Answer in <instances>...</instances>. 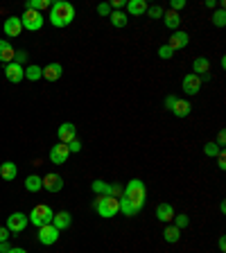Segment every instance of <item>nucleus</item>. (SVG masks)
<instances>
[{
	"label": "nucleus",
	"mask_w": 226,
	"mask_h": 253,
	"mask_svg": "<svg viewBox=\"0 0 226 253\" xmlns=\"http://www.w3.org/2000/svg\"><path fill=\"white\" fill-rule=\"evenodd\" d=\"M75 21V7L66 0H55L50 5V25L52 28H68Z\"/></svg>",
	"instance_id": "nucleus-1"
},
{
	"label": "nucleus",
	"mask_w": 226,
	"mask_h": 253,
	"mask_svg": "<svg viewBox=\"0 0 226 253\" xmlns=\"http://www.w3.org/2000/svg\"><path fill=\"white\" fill-rule=\"evenodd\" d=\"M127 201H131L138 210L145 208V201H147V186L145 181L141 179H131L127 186H124V195H122Z\"/></svg>",
	"instance_id": "nucleus-2"
},
{
	"label": "nucleus",
	"mask_w": 226,
	"mask_h": 253,
	"mask_svg": "<svg viewBox=\"0 0 226 253\" xmlns=\"http://www.w3.org/2000/svg\"><path fill=\"white\" fill-rule=\"evenodd\" d=\"M93 210H95L100 217H104V220H111V217H115V215L120 213V199L97 197L95 201H93Z\"/></svg>",
	"instance_id": "nucleus-3"
},
{
	"label": "nucleus",
	"mask_w": 226,
	"mask_h": 253,
	"mask_svg": "<svg viewBox=\"0 0 226 253\" xmlns=\"http://www.w3.org/2000/svg\"><path fill=\"white\" fill-rule=\"evenodd\" d=\"M52 217H55V210L48 206V203H36L32 208V213L28 215V220L32 222V226L41 228L45 224H52Z\"/></svg>",
	"instance_id": "nucleus-4"
},
{
	"label": "nucleus",
	"mask_w": 226,
	"mask_h": 253,
	"mask_svg": "<svg viewBox=\"0 0 226 253\" xmlns=\"http://www.w3.org/2000/svg\"><path fill=\"white\" fill-rule=\"evenodd\" d=\"M165 109H168L172 115H176V118H188V115L192 113L190 100H181V97H176V95L165 97Z\"/></svg>",
	"instance_id": "nucleus-5"
},
{
	"label": "nucleus",
	"mask_w": 226,
	"mask_h": 253,
	"mask_svg": "<svg viewBox=\"0 0 226 253\" xmlns=\"http://www.w3.org/2000/svg\"><path fill=\"white\" fill-rule=\"evenodd\" d=\"M18 18H21L23 29H28V32H39L45 23L43 14H41V11H32V9H25V14Z\"/></svg>",
	"instance_id": "nucleus-6"
},
{
	"label": "nucleus",
	"mask_w": 226,
	"mask_h": 253,
	"mask_svg": "<svg viewBox=\"0 0 226 253\" xmlns=\"http://www.w3.org/2000/svg\"><path fill=\"white\" fill-rule=\"evenodd\" d=\"M28 224H29V220H28V215L25 213H11L9 217H7V231L9 233H23L25 228H28Z\"/></svg>",
	"instance_id": "nucleus-7"
},
{
	"label": "nucleus",
	"mask_w": 226,
	"mask_h": 253,
	"mask_svg": "<svg viewBox=\"0 0 226 253\" xmlns=\"http://www.w3.org/2000/svg\"><path fill=\"white\" fill-rule=\"evenodd\" d=\"M181 90L186 93L188 97H192V95H197L199 90H201V79L197 77V75H192V73H188L186 77H183V82H181Z\"/></svg>",
	"instance_id": "nucleus-8"
},
{
	"label": "nucleus",
	"mask_w": 226,
	"mask_h": 253,
	"mask_svg": "<svg viewBox=\"0 0 226 253\" xmlns=\"http://www.w3.org/2000/svg\"><path fill=\"white\" fill-rule=\"evenodd\" d=\"M59 233L61 231H56L52 224H45L39 228V242L43 244V247H50V244H55L56 240H59Z\"/></svg>",
	"instance_id": "nucleus-9"
},
{
	"label": "nucleus",
	"mask_w": 226,
	"mask_h": 253,
	"mask_svg": "<svg viewBox=\"0 0 226 253\" xmlns=\"http://www.w3.org/2000/svg\"><path fill=\"white\" fill-rule=\"evenodd\" d=\"M56 138H59V142H63V145L73 142L75 138H77V127H75L73 122L59 124V129H56Z\"/></svg>",
	"instance_id": "nucleus-10"
},
{
	"label": "nucleus",
	"mask_w": 226,
	"mask_h": 253,
	"mask_svg": "<svg viewBox=\"0 0 226 253\" xmlns=\"http://www.w3.org/2000/svg\"><path fill=\"white\" fill-rule=\"evenodd\" d=\"M68 156H70V149H68V145H63V142H59V145H52V147H50V161H52L55 165L68 163Z\"/></svg>",
	"instance_id": "nucleus-11"
},
{
	"label": "nucleus",
	"mask_w": 226,
	"mask_h": 253,
	"mask_svg": "<svg viewBox=\"0 0 226 253\" xmlns=\"http://www.w3.org/2000/svg\"><path fill=\"white\" fill-rule=\"evenodd\" d=\"M5 77L7 82H11V84H21L23 79H25V66H18V63H7L5 66Z\"/></svg>",
	"instance_id": "nucleus-12"
},
{
	"label": "nucleus",
	"mask_w": 226,
	"mask_h": 253,
	"mask_svg": "<svg viewBox=\"0 0 226 253\" xmlns=\"http://www.w3.org/2000/svg\"><path fill=\"white\" fill-rule=\"evenodd\" d=\"M188 43H190V34L183 32V29H176V32H172V36H170V41H168V45L174 52L176 50H183Z\"/></svg>",
	"instance_id": "nucleus-13"
},
{
	"label": "nucleus",
	"mask_w": 226,
	"mask_h": 253,
	"mask_svg": "<svg viewBox=\"0 0 226 253\" xmlns=\"http://www.w3.org/2000/svg\"><path fill=\"white\" fill-rule=\"evenodd\" d=\"M43 190H48V192H61V190H63V179H61V174H56V172L45 174V176H43Z\"/></svg>",
	"instance_id": "nucleus-14"
},
{
	"label": "nucleus",
	"mask_w": 226,
	"mask_h": 253,
	"mask_svg": "<svg viewBox=\"0 0 226 253\" xmlns=\"http://www.w3.org/2000/svg\"><path fill=\"white\" fill-rule=\"evenodd\" d=\"M70 224H73V215L68 213V210L55 213V217H52V226H55L56 231H66V228H70Z\"/></svg>",
	"instance_id": "nucleus-15"
},
{
	"label": "nucleus",
	"mask_w": 226,
	"mask_h": 253,
	"mask_svg": "<svg viewBox=\"0 0 226 253\" xmlns=\"http://www.w3.org/2000/svg\"><path fill=\"white\" fill-rule=\"evenodd\" d=\"M174 208H172V203H158L156 206V220L163 222V224H170V222L174 220Z\"/></svg>",
	"instance_id": "nucleus-16"
},
{
	"label": "nucleus",
	"mask_w": 226,
	"mask_h": 253,
	"mask_svg": "<svg viewBox=\"0 0 226 253\" xmlns=\"http://www.w3.org/2000/svg\"><path fill=\"white\" fill-rule=\"evenodd\" d=\"M127 14H129V16H145L147 14V0H129V2H127Z\"/></svg>",
	"instance_id": "nucleus-17"
},
{
	"label": "nucleus",
	"mask_w": 226,
	"mask_h": 253,
	"mask_svg": "<svg viewBox=\"0 0 226 253\" xmlns=\"http://www.w3.org/2000/svg\"><path fill=\"white\" fill-rule=\"evenodd\" d=\"M2 32H5L7 36H18V34L23 32L21 18H18V16H9L5 21V25H2Z\"/></svg>",
	"instance_id": "nucleus-18"
},
{
	"label": "nucleus",
	"mask_w": 226,
	"mask_h": 253,
	"mask_svg": "<svg viewBox=\"0 0 226 253\" xmlns=\"http://www.w3.org/2000/svg\"><path fill=\"white\" fill-rule=\"evenodd\" d=\"M61 75H63V66L59 61L48 63V66L43 68V79H48V82H56Z\"/></svg>",
	"instance_id": "nucleus-19"
},
{
	"label": "nucleus",
	"mask_w": 226,
	"mask_h": 253,
	"mask_svg": "<svg viewBox=\"0 0 226 253\" xmlns=\"http://www.w3.org/2000/svg\"><path fill=\"white\" fill-rule=\"evenodd\" d=\"M90 190L95 192L97 197H111V183H109V181L95 179L93 183H90Z\"/></svg>",
	"instance_id": "nucleus-20"
},
{
	"label": "nucleus",
	"mask_w": 226,
	"mask_h": 253,
	"mask_svg": "<svg viewBox=\"0 0 226 253\" xmlns=\"http://www.w3.org/2000/svg\"><path fill=\"white\" fill-rule=\"evenodd\" d=\"M14 45L9 43V41H5V39H0V61L2 63H11L14 61Z\"/></svg>",
	"instance_id": "nucleus-21"
},
{
	"label": "nucleus",
	"mask_w": 226,
	"mask_h": 253,
	"mask_svg": "<svg viewBox=\"0 0 226 253\" xmlns=\"http://www.w3.org/2000/svg\"><path fill=\"white\" fill-rule=\"evenodd\" d=\"M206 73H210V61L206 56H197V59L192 61V75L201 77V75H206Z\"/></svg>",
	"instance_id": "nucleus-22"
},
{
	"label": "nucleus",
	"mask_w": 226,
	"mask_h": 253,
	"mask_svg": "<svg viewBox=\"0 0 226 253\" xmlns=\"http://www.w3.org/2000/svg\"><path fill=\"white\" fill-rule=\"evenodd\" d=\"M16 174H18V168L11 163V161H5V163L0 165V176H2L5 181H14Z\"/></svg>",
	"instance_id": "nucleus-23"
},
{
	"label": "nucleus",
	"mask_w": 226,
	"mask_h": 253,
	"mask_svg": "<svg viewBox=\"0 0 226 253\" xmlns=\"http://www.w3.org/2000/svg\"><path fill=\"white\" fill-rule=\"evenodd\" d=\"M163 23H165V28L172 29V32H176L181 25V16L176 14V11H165L163 14Z\"/></svg>",
	"instance_id": "nucleus-24"
},
{
	"label": "nucleus",
	"mask_w": 226,
	"mask_h": 253,
	"mask_svg": "<svg viewBox=\"0 0 226 253\" xmlns=\"http://www.w3.org/2000/svg\"><path fill=\"white\" fill-rule=\"evenodd\" d=\"M179 237H181V231L176 228L174 224H168V226L163 228V240H165V242L174 244V242H179Z\"/></svg>",
	"instance_id": "nucleus-25"
},
{
	"label": "nucleus",
	"mask_w": 226,
	"mask_h": 253,
	"mask_svg": "<svg viewBox=\"0 0 226 253\" xmlns=\"http://www.w3.org/2000/svg\"><path fill=\"white\" fill-rule=\"evenodd\" d=\"M111 25L113 28H118V29H122V28H127V23H129V18H127V14L124 11H111Z\"/></svg>",
	"instance_id": "nucleus-26"
},
{
	"label": "nucleus",
	"mask_w": 226,
	"mask_h": 253,
	"mask_svg": "<svg viewBox=\"0 0 226 253\" xmlns=\"http://www.w3.org/2000/svg\"><path fill=\"white\" fill-rule=\"evenodd\" d=\"M41 188H43V179L36 174H29L28 179H25V190L28 192H39Z\"/></svg>",
	"instance_id": "nucleus-27"
},
{
	"label": "nucleus",
	"mask_w": 226,
	"mask_h": 253,
	"mask_svg": "<svg viewBox=\"0 0 226 253\" xmlns=\"http://www.w3.org/2000/svg\"><path fill=\"white\" fill-rule=\"evenodd\" d=\"M25 79H29V82H39V79H43V68L36 66V63L28 66L25 68Z\"/></svg>",
	"instance_id": "nucleus-28"
},
{
	"label": "nucleus",
	"mask_w": 226,
	"mask_h": 253,
	"mask_svg": "<svg viewBox=\"0 0 226 253\" xmlns=\"http://www.w3.org/2000/svg\"><path fill=\"white\" fill-rule=\"evenodd\" d=\"M52 2L50 0H28L25 2V9H32V11H43V9H48Z\"/></svg>",
	"instance_id": "nucleus-29"
},
{
	"label": "nucleus",
	"mask_w": 226,
	"mask_h": 253,
	"mask_svg": "<svg viewBox=\"0 0 226 253\" xmlns=\"http://www.w3.org/2000/svg\"><path fill=\"white\" fill-rule=\"evenodd\" d=\"M174 226L179 228V231H183V228H188V224H190V217H188L186 213H181V215H174Z\"/></svg>",
	"instance_id": "nucleus-30"
},
{
	"label": "nucleus",
	"mask_w": 226,
	"mask_h": 253,
	"mask_svg": "<svg viewBox=\"0 0 226 253\" xmlns=\"http://www.w3.org/2000/svg\"><path fill=\"white\" fill-rule=\"evenodd\" d=\"M213 25H215V28H224V25H226V11L222 9V7L213 14Z\"/></svg>",
	"instance_id": "nucleus-31"
},
{
	"label": "nucleus",
	"mask_w": 226,
	"mask_h": 253,
	"mask_svg": "<svg viewBox=\"0 0 226 253\" xmlns=\"http://www.w3.org/2000/svg\"><path fill=\"white\" fill-rule=\"evenodd\" d=\"M220 152H222V147H217L213 141L203 145V154H206V156H208V158H215V156H217V154H220Z\"/></svg>",
	"instance_id": "nucleus-32"
},
{
	"label": "nucleus",
	"mask_w": 226,
	"mask_h": 253,
	"mask_svg": "<svg viewBox=\"0 0 226 253\" xmlns=\"http://www.w3.org/2000/svg\"><path fill=\"white\" fill-rule=\"evenodd\" d=\"M163 14H165V9L161 5H149L147 7V16L149 18H156L158 21V18H163Z\"/></svg>",
	"instance_id": "nucleus-33"
},
{
	"label": "nucleus",
	"mask_w": 226,
	"mask_h": 253,
	"mask_svg": "<svg viewBox=\"0 0 226 253\" xmlns=\"http://www.w3.org/2000/svg\"><path fill=\"white\" fill-rule=\"evenodd\" d=\"M174 55H176V52L172 50V48H170L168 43L158 48V56H161V59H165V61H168V59H172V56H174Z\"/></svg>",
	"instance_id": "nucleus-34"
},
{
	"label": "nucleus",
	"mask_w": 226,
	"mask_h": 253,
	"mask_svg": "<svg viewBox=\"0 0 226 253\" xmlns=\"http://www.w3.org/2000/svg\"><path fill=\"white\" fill-rule=\"evenodd\" d=\"M122 195H124V188H122V183H111V197H115V199H122Z\"/></svg>",
	"instance_id": "nucleus-35"
},
{
	"label": "nucleus",
	"mask_w": 226,
	"mask_h": 253,
	"mask_svg": "<svg viewBox=\"0 0 226 253\" xmlns=\"http://www.w3.org/2000/svg\"><path fill=\"white\" fill-rule=\"evenodd\" d=\"M25 61H28V52H25V50H16V52H14V63L23 66Z\"/></svg>",
	"instance_id": "nucleus-36"
},
{
	"label": "nucleus",
	"mask_w": 226,
	"mask_h": 253,
	"mask_svg": "<svg viewBox=\"0 0 226 253\" xmlns=\"http://www.w3.org/2000/svg\"><path fill=\"white\" fill-rule=\"evenodd\" d=\"M97 14H100V16H111V5H109V2H100V5H97Z\"/></svg>",
	"instance_id": "nucleus-37"
},
{
	"label": "nucleus",
	"mask_w": 226,
	"mask_h": 253,
	"mask_svg": "<svg viewBox=\"0 0 226 253\" xmlns=\"http://www.w3.org/2000/svg\"><path fill=\"white\" fill-rule=\"evenodd\" d=\"M186 7V0H172L170 2V11H176L179 14V9H183Z\"/></svg>",
	"instance_id": "nucleus-38"
},
{
	"label": "nucleus",
	"mask_w": 226,
	"mask_h": 253,
	"mask_svg": "<svg viewBox=\"0 0 226 253\" xmlns=\"http://www.w3.org/2000/svg\"><path fill=\"white\" fill-rule=\"evenodd\" d=\"M68 149H70V154H77V152H82V142L75 138L73 142H68Z\"/></svg>",
	"instance_id": "nucleus-39"
},
{
	"label": "nucleus",
	"mask_w": 226,
	"mask_h": 253,
	"mask_svg": "<svg viewBox=\"0 0 226 253\" xmlns=\"http://www.w3.org/2000/svg\"><path fill=\"white\" fill-rule=\"evenodd\" d=\"M215 158H217V168H220V169H226V154H224V149H222V152L217 154Z\"/></svg>",
	"instance_id": "nucleus-40"
},
{
	"label": "nucleus",
	"mask_w": 226,
	"mask_h": 253,
	"mask_svg": "<svg viewBox=\"0 0 226 253\" xmlns=\"http://www.w3.org/2000/svg\"><path fill=\"white\" fill-rule=\"evenodd\" d=\"M9 235L11 233L7 231V226H0V242H9Z\"/></svg>",
	"instance_id": "nucleus-41"
},
{
	"label": "nucleus",
	"mask_w": 226,
	"mask_h": 253,
	"mask_svg": "<svg viewBox=\"0 0 226 253\" xmlns=\"http://www.w3.org/2000/svg\"><path fill=\"white\" fill-rule=\"evenodd\" d=\"M224 142H226V134H224V131H220V134H217V141H215V145L224 147Z\"/></svg>",
	"instance_id": "nucleus-42"
},
{
	"label": "nucleus",
	"mask_w": 226,
	"mask_h": 253,
	"mask_svg": "<svg viewBox=\"0 0 226 253\" xmlns=\"http://www.w3.org/2000/svg\"><path fill=\"white\" fill-rule=\"evenodd\" d=\"M9 249H11L9 242H0V253H9Z\"/></svg>",
	"instance_id": "nucleus-43"
},
{
	"label": "nucleus",
	"mask_w": 226,
	"mask_h": 253,
	"mask_svg": "<svg viewBox=\"0 0 226 253\" xmlns=\"http://www.w3.org/2000/svg\"><path fill=\"white\" fill-rule=\"evenodd\" d=\"M217 247H220V251H222V253L226 251V237H224V235L220 237V242H217Z\"/></svg>",
	"instance_id": "nucleus-44"
},
{
	"label": "nucleus",
	"mask_w": 226,
	"mask_h": 253,
	"mask_svg": "<svg viewBox=\"0 0 226 253\" xmlns=\"http://www.w3.org/2000/svg\"><path fill=\"white\" fill-rule=\"evenodd\" d=\"M206 7H208V9H215V7H217V0H206Z\"/></svg>",
	"instance_id": "nucleus-45"
},
{
	"label": "nucleus",
	"mask_w": 226,
	"mask_h": 253,
	"mask_svg": "<svg viewBox=\"0 0 226 253\" xmlns=\"http://www.w3.org/2000/svg\"><path fill=\"white\" fill-rule=\"evenodd\" d=\"M9 253H28V251H25V249H21V247H11Z\"/></svg>",
	"instance_id": "nucleus-46"
}]
</instances>
